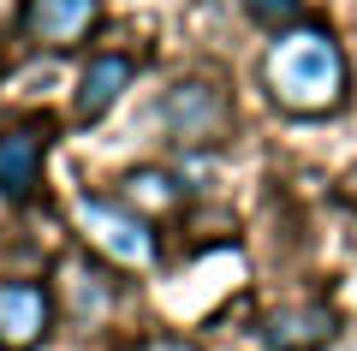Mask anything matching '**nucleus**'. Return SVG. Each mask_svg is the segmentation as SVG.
Returning <instances> with one entry per match:
<instances>
[{
    "label": "nucleus",
    "mask_w": 357,
    "mask_h": 351,
    "mask_svg": "<svg viewBox=\"0 0 357 351\" xmlns=\"http://www.w3.org/2000/svg\"><path fill=\"white\" fill-rule=\"evenodd\" d=\"M131 77H137V60L119 48L96 54V60L84 66V77H77V96H72V119L77 126H96V119H107L114 113V101L131 89Z\"/></svg>",
    "instance_id": "obj_8"
},
{
    "label": "nucleus",
    "mask_w": 357,
    "mask_h": 351,
    "mask_svg": "<svg viewBox=\"0 0 357 351\" xmlns=\"http://www.w3.org/2000/svg\"><path fill=\"white\" fill-rule=\"evenodd\" d=\"M119 197L155 221V214H167V209L185 202V179H178L173 167H131V173L119 179Z\"/></svg>",
    "instance_id": "obj_9"
},
{
    "label": "nucleus",
    "mask_w": 357,
    "mask_h": 351,
    "mask_svg": "<svg viewBox=\"0 0 357 351\" xmlns=\"http://www.w3.org/2000/svg\"><path fill=\"white\" fill-rule=\"evenodd\" d=\"M77 232L89 239V251L114 268H155L161 262V232L143 209H131L126 197H77Z\"/></svg>",
    "instance_id": "obj_2"
},
{
    "label": "nucleus",
    "mask_w": 357,
    "mask_h": 351,
    "mask_svg": "<svg viewBox=\"0 0 357 351\" xmlns=\"http://www.w3.org/2000/svg\"><path fill=\"white\" fill-rule=\"evenodd\" d=\"M60 274H72V315H77V322H96V315L114 310V280H107V268H102V262L72 256Z\"/></svg>",
    "instance_id": "obj_10"
},
{
    "label": "nucleus",
    "mask_w": 357,
    "mask_h": 351,
    "mask_svg": "<svg viewBox=\"0 0 357 351\" xmlns=\"http://www.w3.org/2000/svg\"><path fill=\"white\" fill-rule=\"evenodd\" d=\"M42 167H48V119H24L0 131V197H36Z\"/></svg>",
    "instance_id": "obj_5"
},
{
    "label": "nucleus",
    "mask_w": 357,
    "mask_h": 351,
    "mask_svg": "<svg viewBox=\"0 0 357 351\" xmlns=\"http://www.w3.org/2000/svg\"><path fill=\"white\" fill-rule=\"evenodd\" d=\"M137 351H197L191 339H173V334H161V339H143Z\"/></svg>",
    "instance_id": "obj_13"
},
{
    "label": "nucleus",
    "mask_w": 357,
    "mask_h": 351,
    "mask_svg": "<svg viewBox=\"0 0 357 351\" xmlns=\"http://www.w3.org/2000/svg\"><path fill=\"white\" fill-rule=\"evenodd\" d=\"M102 0H24V36L48 54H66L96 30Z\"/></svg>",
    "instance_id": "obj_6"
},
{
    "label": "nucleus",
    "mask_w": 357,
    "mask_h": 351,
    "mask_svg": "<svg viewBox=\"0 0 357 351\" xmlns=\"http://www.w3.org/2000/svg\"><path fill=\"white\" fill-rule=\"evenodd\" d=\"M54 334V292L42 280H0V351H42Z\"/></svg>",
    "instance_id": "obj_4"
},
{
    "label": "nucleus",
    "mask_w": 357,
    "mask_h": 351,
    "mask_svg": "<svg viewBox=\"0 0 357 351\" xmlns=\"http://www.w3.org/2000/svg\"><path fill=\"white\" fill-rule=\"evenodd\" d=\"M250 24H268V30H286L304 18V0H238Z\"/></svg>",
    "instance_id": "obj_11"
},
{
    "label": "nucleus",
    "mask_w": 357,
    "mask_h": 351,
    "mask_svg": "<svg viewBox=\"0 0 357 351\" xmlns=\"http://www.w3.org/2000/svg\"><path fill=\"white\" fill-rule=\"evenodd\" d=\"M256 77H262L268 101L292 119H328V113L345 107V89H351V66H345L340 36L328 24H304V18L274 30Z\"/></svg>",
    "instance_id": "obj_1"
},
{
    "label": "nucleus",
    "mask_w": 357,
    "mask_h": 351,
    "mask_svg": "<svg viewBox=\"0 0 357 351\" xmlns=\"http://www.w3.org/2000/svg\"><path fill=\"white\" fill-rule=\"evenodd\" d=\"M155 119L173 131V143L203 149V143H215L220 131L232 126V101H227V89H220L215 77H178V84L155 101Z\"/></svg>",
    "instance_id": "obj_3"
},
{
    "label": "nucleus",
    "mask_w": 357,
    "mask_h": 351,
    "mask_svg": "<svg viewBox=\"0 0 357 351\" xmlns=\"http://www.w3.org/2000/svg\"><path fill=\"white\" fill-rule=\"evenodd\" d=\"M340 339V310L333 304H286L262 322L268 351H328Z\"/></svg>",
    "instance_id": "obj_7"
},
{
    "label": "nucleus",
    "mask_w": 357,
    "mask_h": 351,
    "mask_svg": "<svg viewBox=\"0 0 357 351\" xmlns=\"http://www.w3.org/2000/svg\"><path fill=\"white\" fill-rule=\"evenodd\" d=\"M340 202H345V209L357 214V161H351V167L340 173Z\"/></svg>",
    "instance_id": "obj_12"
}]
</instances>
